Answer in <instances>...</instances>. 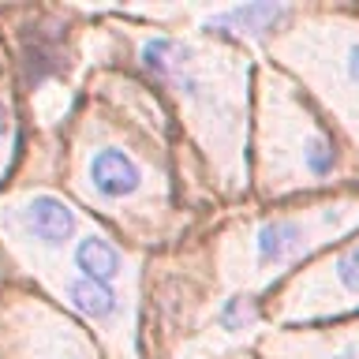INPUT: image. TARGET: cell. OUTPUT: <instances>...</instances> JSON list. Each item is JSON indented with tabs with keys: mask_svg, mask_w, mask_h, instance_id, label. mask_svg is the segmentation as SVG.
Here are the masks:
<instances>
[{
	"mask_svg": "<svg viewBox=\"0 0 359 359\" xmlns=\"http://www.w3.org/2000/svg\"><path fill=\"white\" fill-rule=\"evenodd\" d=\"M139 64L180 105V116L213 157L217 172L236 184L243 176L247 142V53L224 41L142 34Z\"/></svg>",
	"mask_w": 359,
	"mask_h": 359,
	"instance_id": "6da1fadb",
	"label": "cell"
},
{
	"mask_svg": "<svg viewBox=\"0 0 359 359\" xmlns=\"http://www.w3.org/2000/svg\"><path fill=\"white\" fill-rule=\"evenodd\" d=\"M258 195L285 198L318 191L352 168V150L337 146L333 128L314 116L303 90H296L273 67L258 72Z\"/></svg>",
	"mask_w": 359,
	"mask_h": 359,
	"instance_id": "7a4b0ae2",
	"label": "cell"
},
{
	"mask_svg": "<svg viewBox=\"0 0 359 359\" xmlns=\"http://www.w3.org/2000/svg\"><path fill=\"white\" fill-rule=\"evenodd\" d=\"M269 56L292 67L322 109L355 146V15L352 11H296L269 41Z\"/></svg>",
	"mask_w": 359,
	"mask_h": 359,
	"instance_id": "3957f363",
	"label": "cell"
},
{
	"mask_svg": "<svg viewBox=\"0 0 359 359\" xmlns=\"http://www.w3.org/2000/svg\"><path fill=\"white\" fill-rule=\"evenodd\" d=\"M355 229V195L352 187L341 198L318 202V206H292L266 217L240 224V255L229 258V280L232 285H273L280 273H288L299 258L318 251L333 236H352Z\"/></svg>",
	"mask_w": 359,
	"mask_h": 359,
	"instance_id": "277c9868",
	"label": "cell"
},
{
	"mask_svg": "<svg viewBox=\"0 0 359 359\" xmlns=\"http://www.w3.org/2000/svg\"><path fill=\"white\" fill-rule=\"evenodd\" d=\"M72 184L94 210L154 217L157 195L165 191V180L154 172V165L135 150L131 142H120L116 135H90L75 146L72 157Z\"/></svg>",
	"mask_w": 359,
	"mask_h": 359,
	"instance_id": "5b68a950",
	"label": "cell"
},
{
	"mask_svg": "<svg viewBox=\"0 0 359 359\" xmlns=\"http://www.w3.org/2000/svg\"><path fill=\"white\" fill-rule=\"evenodd\" d=\"M355 311V240H348L337 251H325L322 258L299 266L277 296L269 299V318L288 322H314V318H337V314Z\"/></svg>",
	"mask_w": 359,
	"mask_h": 359,
	"instance_id": "8992f818",
	"label": "cell"
},
{
	"mask_svg": "<svg viewBox=\"0 0 359 359\" xmlns=\"http://www.w3.org/2000/svg\"><path fill=\"white\" fill-rule=\"evenodd\" d=\"M0 322H8V330L0 325V337L11 359H97V344L38 296H19V303H8V311H0Z\"/></svg>",
	"mask_w": 359,
	"mask_h": 359,
	"instance_id": "52a82bcc",
	"label": "cell"
},
{
	"mask_svg": "<svg viewBox=\"0 0 359 359\" xmlns=\"http://www.w3.org/2000/svg\"><path fill=\"white\" fill-rule=\"evenodd\" d=\"M8 229L19 236L15 243H27L41 255H56L67 243H75L79 210L49 191H34L8 206Z\"/></svg>",
	"mask_w": 359,
	"mask_h": 359,
	"instance_id": "ba28073f",
	"label": "cell"
},
{
	"mask_svg": "<svg viewBox=\"0 0 359 359\" xmlns=\"http://www.w3.org/2000/svg\"><path fill=\"white\" fill-rule=\"evenodd\" d=\"M60 299L72 311H79L90 325H97V333L112 344V355H123V344L131 341L128 330V311H123V296L109 285H94L86 277H67L60 285Z\"/></svg>",
	"mask_w": 359,
	"mask_h": 359,
	"instance_id": "9c48e42d",
	"label": "cell"
},
{
	"mask_svg": "<svg viewBox=\"0 0 359 359\" xmlns=\"http://www.w3.org/2000/svg\"><path fill=\"white\" fill-rule=\"evenodd\" d=\"M262 359H355V322L322 330H277L258 341Z\"/></svg>",
	"mask_w": 359,
	"mask_h": 359,
	"instance_id": "30bf717a",
	"label": "cell"
},
{
	"mask_svg": "<svg viewBox=\"0 0 359 359\" xmlns=\"http://www.w3.org/2000/svg\"><path fill=\"white\" fill-rule=\"evenodd\" d=\"M299 8L292 4H232V8H213L202 11V30L232 41H273L280 30L296 19Z\"/></svg>",
	"mask_w": 359,
	"mask_h": 359,
	"instance_id": "8fae6325",
	"label": "cell"
},
{
	"mask_svg": "<svg viewBox=\"0 0 359 359\" xmlns=\"http://www.w3.org/2000/svg\"><path fill=\"white\" fill-rule=\"evenodd\" d=\"M72 266H75V277H86L94 285H109V288H116L128 277V255L112 243V236L97 229H90L72 243Z\"/></svg>",
	"mask_w": 359,
	"mask_h": 359,
	"instance_id": "7c38bea8",
	"label": "cell"
},
{
	"mask_svg": "<svg viewBox=\"0 0 359 359\" xmlns=\"http://www.w3.org/2000/svg\"><path fill=\"white\" fill-rule=\"evenodd\" d=\"M258 322H262V303H258L255 292H232V296L221 299L217 311H213V325L229 337L251 333Z\"/></svg>",
	"mask_w": 359,
	"mask_h": 359,
	"instance_id": "4fadbf2b",
	"label": "cell"
},
{
	"mask_svg": "<svg viewBox=\"0 0 359 359\" xmlns=\"http://www.w3.org/2000/svg\"><path fill=\"white\" fill-rule=\"evenodd\" d=\"M11 146H15V109H11L8 86H0V176H4V168H8Z\"/></svg>",
	"mask_w": 359,
	"mask_h": 359,
	"instance_id": "5bb4252c",
	"label": "cell"
},
{
	"mask_svg": "<svg viewBox=\"0 0 359 359\" xmlns=\"http://www.w3.org/2000/svg\"><path fill=\"white\" fill-rule=\"evenodd\" d=\"M232 359H251V355H232Z\"/></svg>",
	"mask_w": 359,
	"mask_h": 359,
	"instance_id": "9a60e30c",
	"label": "cell"
}]
</instances>
